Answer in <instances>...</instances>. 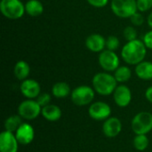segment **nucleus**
Returning <instances> with one entry per match:
<instances>
[{
	"mask_svg": "<svg viewBox=\"0 0 152 152\" xmlns=\"http://www.w3.org/2000/svg\"><path fill=\"white\" fill-rule=\"evenodd\" d=\"M147 54V47L139 39L127 42L121 50L122 60L129 65H137L144 61Z\"/></svg>",
	"mask_w": 152,
	"mask_h": 152,
	"instance_id": "obj_1",
	"label": "nucleus"
},
{
	"mask_svg": "<svg viewBox=\"0 0 152 152\" xmlns=\"http://www.w3.org/2000/svg\"><path fill=\"white\" fill-rule=\"evenodd\" d=\"M92 84L95 93L102 96L113 94L118 86V81L116 80L114 75H111L106 71L96 73L92 79Z\"/></svg>",
	"mask_w": 152,
	"mask_h": 152,
	"instance_id": "obj_2",
	"label": "nucleus"
},
{
	"mask_svg": "<svg viewBox=\"0 0 152 152\" xmlns=\"http://www.w3.org/2000/svg\"><path fill=\"white\" fill-rule=\"evenodd\" d=\"M0 11L5 18L10 20H18L26 12L25 4L20 0H1Z\"/></svg>",
	"mask_w": 152,
	"mask_h": 152,
	"instance_id": "obj_3",
	"label": "nucleus"
},
{
	"mask_svg": "<svg viewBox=\"0 0 152 152\" xmlns=\"http://www.w3.org/2000/svg\"><path fill=\"white\" fill-rule=\"evenodd\" d=\"M110 8L116 16L123 19L130 18L138 12L136 0H111Z\"/></svg>",
	"mask_w": 152,
	"mask_h": 152,
	"instance_id": "obj_4",
	"label": "nucleus"
},
{
	"mask_svg": "<svg viewBox=\"0 0 152 152\" xmlns=\"http://www.w3.org/2000/svg\"><path fill=\"white\" fill-rule=\"evenodd\" d=\"M131 127L135 134H148L152 130V114L148 111L137 113L132 119Z\"/></svg>",
	"mask_w": 152,
	"mask_h": 152,
	"instance_id": "obj_5",
	"label": "nucleus"
},
{
	"mask_svg": "<svg viewBox=\"0 0 152 152\" xmlns=\"http://www.w3.org/2000/svg\"><path fill=\"white\" fill-rule=\"evenodd\" d=\"M95 91L89 86H79L74 88L70 97L72 102L77 106H86L91 104L94 99Z\"/></svg>",
	"mask_w": 152,
	"mask_h": 152,
	"instance_id": "obj_6",
	"label": "nucleus"
},
{
	"mask_svg": "<svg viewBox=\"0 0 152 152\" xmlns=\"http://www.w3.org/2000/svg\"><path fill=\"white\" fill-rule=\"evenodd\" d=\"M42 111V107L34 99H27L18 106V114L25 120L36 119Z\"/></svg>",
	"mask_w": 152,
	"mask_h": 152,
	"instance_id": "obj_7",
	"label": "nucleus"
},
{
	"mask_svg": "<svg viewBox=\"0 0 152 152\" xmlns=\"http://www.w3.org/2000/svg\"><path fill=\"white\" fill-rule=\"evenodd\" d=\"M99 65L106 72L115 71L120 64V59L114 51L103 50L100 53L98 57Z\"/></svg>",
	"mask_w": 152,
	"mask_h": 152,
	"instance_id": "obj_8",
	"label": "nucleus"
},
{
	"mask_svg": "<svg viewBox=\"0 0 152 152\" xmlns=\"http://www.w3.org/2000/svg\"><path fill=\"white\" fill-rule=\"evenodd\" d=\"M88 115L92 119L96 121L106 120L111 115V108L104 102H95L90 104Z\"/></svg>",
	"mask_w": 152,
	"mask_h": 152,
	"instance_id": "obj_9",
	"label": "nucleus"
},
{
	"mask_svg": "<svg viewBox=\"0 0 152 152\" xmlns=\"http://www.w3.org/2000/svg\"><path fill=\"white\" fill-rule=\"evenodd\" d=\"M19 144L14 133L4 130L0 134V152H18Z\"/></svg>",
	"mask_w": 152,
	"mask_h": 152,
	"instance_id": "obj_10",
	"label": "nucleus"
},
{
	"mask_svg": "<svg viewBox=\"0 0 152 152\" xmlns=\"http://www.w3.org/2000/svg\"><path fill=\"white\" fill-rule=\"evenodd\" d=\"M20 90L21 94L27 99H37L41 94V86L39 83L31 78H27L21 81Z\"/></svg>",
	"mask_w": 152,
	"mask_h": 152,
	"instance_id": "obj_11",
	"label": "nucleus"
},
{
	"mask_svg": "<svg viewBox=\"0 0 152 152\" xmlns=\"http://www.w3.org/2000/svg\"><path fill=\"white\" fill-rule=\"evenodd\" d=\"M113 99L118 107L126 108L132 102V92L126 85L118 86L113 93Z\"/></svg>",
	"mask_w": 152,
	"mask_h": 152,
	"instance_id": "obj_12",
	"label": "nucleus"
},
{
	"mask_svg": "<svg viewBox=\"0 0 152 152\" xmlns=\"http://www.w3.org/2000/svg\"><path fill=\"white\" fill-rule=\"evenodd\" d=\"M122 131V122L116 117H110L102 125L103 134L108 138L117 137Z\"/></svg>",
	"mask_w": 152,
	"mask_h": 152,
	"instance_id": "obj_13",
	"label": "nucleus"
},
{
	"mask_svg": "<svg viewBox=\"0 0 152 152\" xmlns=\"http://www.w3.org/2000/svg\"><path fill=\"white\" fill-rule=\"evenodd\" d=\"M14 134L19 143L21 145L30 144L35 138V130L28 123H22Z\"/></svg>",
	"mask_w": 152,
	"mask_h": 152,
	"instance_id": "obj_14",
	"label": "nucleus"
},
{
	"mask_svg": "<svg viewBox=\"0 0 152 152\" xmlns=\"http://www.w3.org/2000/svg\"><path fill=\"white\" fill-rule=\"evenodd\" d=\"M86 46L93 53H101L106 48V38L101 34H91L86 39Z\"/></svg>",
	"mask_w": 152,
	"mask_h": 152,
	"instance_id": "obj_15",
	"label": "nucleus"
},
{
	"mask_svg": "<svg viewBox=\"0 0 152 152\" xmlns=\"http://www.w3.org/2000/svg\"><path fill=\"white\" fill-rule=\"evenodd\" d=\"M41 115L45 120L50 122H55L61 119L62 112L59 106L54 104H49L42 108Z\"/></svg>",
	"mask_w": 152,
	"mask_h": 152,
	"instance_id": "obj_16",
	"label": "nucleus"
},
{
	"mask_svg": "<svg viewBox=\"0 0 152 152\" xmlns=\"http://www.w3.org/2000/svg\"><path fill=\"white\" fill-rule=\"evenodd\" d=\"M135 74L142 80H151L152 79V62L143 61L136 65Z\"/></svg>",
	"mask_w": 152,
	"mask_h": 152,
	"instance_id": "obj_17",
	"label": "nucleus"
},
{
	"mask_svg": "<svg viewBox=\"0 0 152 152\" xmlns=\"http://www.w3.org/2000/svg\"><path fill=\"white\" fill-rule=\"evenodd\" d=\"M30 73L29 64L25 61H19L13 68V74L18 80L23 81L27 79Z\"/></svg>",
	"mask_w": 152,
	"mask_h": 152,
	"instance_id": "obj_18",
	"label": "nucleus"
},
{
	"mask_svg": "<svg viewBox=\"0 0 152 152\" xmlns=\"http://www.w3.org/2000/svg\"><path fill=\"white\" fill-rule=\"evenodd\" d=\"M71 89L66 82H57L52 87V94L58 99L66 98L71 94Z\"/></svg>",
	"mask_w": 152,
	"mask_h": 152,
	"instance_id": "obj_19",
	"label": "nucleus"
},
{
	"mask_svg": "<svg viewBox=\"0 0 152 152\" xmlns=\"http://www.w3.org/2000/svg\"><path fill=\"white\" fill-rule=\"evenodd\" d=\"M25 12L31 17L40 16L44 12V5L39 0H28L25 4Z\"/></svg>",
	"mask_w": 152,
	"mask_h": 152,
	"instance_id": "obj_20",
	"label": "nucleus"
},
{
	"mask_svg": "<svg viewBox=\"0 0 152 152\" xmlns=\"http://www.w3.org/2000/svg\"><path fill=\"white\" fill-rule=\"evenodd\" d=\"M22 118L17 114V115H12L10 117H8L5 120H4V130L12 132V133H15L18 128L21 126L22 124Z\"/></svg>",
	"mask_w": 152,
	"mask_h": 152,
	"instance_id": "obj_21",
	"label": "nucleus"
},
{
	"mask_svg": "<svg viewBox=\"0 0 152 152\" xmlns=\"http://www.w3.org/2000/svg\"><path fill=\"white\" fill-rule=\"evenodd\" d=\"M114 77L118 83H126L130 80L132 77V71L127 66H119L114 71Z\"/></svg>",
	"mask_w": 152,
	"mask_h": 152,
	"instance_id": "obj_22",
	"label": "nucleus"
},
{
	"mask_svg": "<svg viewBox=\"0 0 152 152\" xmlns=\"http://www.w3.org/2000/svg\"><path fill=\"white\" fill-rule=\"evenodd\" d=\"M133 144L135 150L138 151H143L148 148L150 141L147 134H136L134 138Z\"/></svg>",
	"mask_w": 152,
	"mask_h": 152,
	"instance_id": "obj_23",
	"label": "nucleus"
},
{
	"mask_svg": "<svg viewBox=\"0 0 152 152\" xmlns=\"http://www.w3.org/2000/svg\"><path fill=\"white\" fill-rule=\"evenodd\" d=\"M120 45L119 39L116 36H109L106 38V49L110 51H116Z\"/></svg>",
	"mask_w": 152,
	"mask_h": 152,
	"instance_id": "obj_24",
	"label": "nucleus"
},
{
	"mask_svg": "<svg viewBox=\"0 0 152 152\" xmlns=\"http://www.w3.org/2000/svg\"><path fill=\"white\" fill-rule=\"evenodd\" d=\"M123 35L125 39L129 42V41H133L137 39V31L136 29L132 27V26H127L125 28L124 31H123Z\"/></svg>",
	"mask_w": 152,
	"mask_h": 152,
	"instance_id": "obj_25",
	"label": "nucleus"
},
{
	"mask_svg": "<svg viewBox=\"0 0 152 152\" xmlns=\"http://www.w3.org/2000/svg\"><path fill=\"white\" fill-rule=\"evenodd\" d=\"M138 12H147L152 8V0H136Z\"/></svg>",
	"mask_w": 152,
	"mask_h": 152,
	"instance_id": "obj_26",
	"label": "nucleus"
},
{
	"mask_svg": "<svg viewBox=\"0 0 152 152\" xmlns=\"http://www.w3.org/2000/svg\"><path fill=\"white\" fill-rule=\"evenodd\" d=\"M36 101L38 102V104L43 108L45 106H47L50 104L51 102V95L48 93H41L37 98L36 99Z\"/></svg>",
	"mask_w": 152,
	"mask_h": 152,
	"instance_id": "obj_27",
	"label": "nucleus"
},
{
	"mask_svg": "<svg viewBox=\"0 0 152 152\" xmlns=\"http://www.w3.org/2000/svg\"><path fill=\"white\" fill-rule=\"evenodd\" d=\"M130 20H131V22L133 23V25H134V26H141L144 22V18L142 15L141 12H136L134 14H133L130 17Z\"/></svg>",
	"mask_w": 152,
	"mask_h": 152,
	"instance_id": "obj_28",
	"label": "nucleus"
},
{
	"mask_svg": "<svg viewBox=\"0 0 152 152\" xmlns=\"http://www.w3.org/2000/svg\"><path fill=\"white\" fill-rule=\"evenodd\" d=\"M142 42L148 49L152 50V29L145 33L142 38Z\"/></svg>",
	"mask_w": 152,
	"mask_h": 152,
	"instance_id": "obj_29",
	"label": "nucleus"
},
{
	"mask_svg": "<svg viewBox=\"0 0 152 152\" xmlns=\"http://www.w3.org/2000/svg\"><path fill=\"white\" fill-rule=\"evenodd\" d=\"M89 4L96 8H102L106 6L109 3V0H86Z\"/></svg>",
	"mask_w": 152,
	"mask_h": 152,
	"instance_id": "obj_30",
	"label": "nucleus"
},
{
	"mask_svg": "<svg viewBox=\"0 0 152 152\" xmlns=\"http://www.w3.org/2000/svg\"><path fill=\"white\" fill-rule=\"evenodd\" d=\"M145 98L148 102L152 103V86H150L145 91Z\"/></svg>",
	"mask_w": 152,
	"mask_h": 152,
	"instance_id": "obj_31",
	"label": "nucleus"
},
{
	"mask_svg": "<svg viewBox=\"0 0 152 152\" xmlns=\"http://www.w3.org/2000/svg\"><path fill=\"white\" fill-rule=\"evenodd\" d=\"M147 21H148V25L151 27L152 28V12L150 13V15L148 16V20H147Z\"/></svg>",
	"mask_w": 152,
	"mask_h": 152,
	"instance_id": "obj_32",
	"label": "nucleus"
}]
</instances>
